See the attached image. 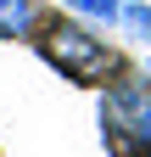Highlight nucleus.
<instances>
[{
	"label": "nucleus",
	"mask_w": 151,
	"mask_h": 157,
	"mask_svg": "<svg viewBox=\"0 0 151 157\" xmlns=\"http://www.w3.org/2000/svg\"><path fill=\"white\" fill-rule=\"evenodd\" d=\"M62 6L67 11H79V17H90V23H118V6H123V0H62Z\"/></svg>",
	"instance_id": "obj_4"
},
{
	"label": "nucleus",
	"mask_w": 151,
	"mask_h": 157,
	"mask_svg": "<svg viewBox=\"0 0 151 157\" xmlns=\"http://www.w3.org/2000/svg\"><path fill=\"white\" fill-rule=\"evenodd\" d=\"M118 28L129 39H140V45H151V0H123L118 6Z\"/></svg>",
	"instance_id": "obj_3"
},
{
	"label": "nucleus",
	"mask_w": 151,
	"mask_h": 157,
	"mask_svg": "<svg viewBox=\"0 0 151 157\" xmlns=\"http://www.w3.org/2000/svg\"><path fill=\"white\" fill-rule=\"evenodd\" d=\"M34 51L67 78V84H84V90H106V78L118 73V51L95 39L84 23L73 17H45L34 23Z\"/></svg>",
	"instance_id": "obj_1"
},
{
	"label": "nucleus",
	"mask_w": 151,
	"mask_h": 157,
	"mask_svg": "<svg viewBox=\"0 0 151 157\" xmlns=\"http://www.w3.org/2000/svg\"><path fill=\"white\" fill-rule=\"evenodd\" d=\"M34 23H39L34 0H0V45H6V39H28Z\"/></svg>",
	"instance_id": "obj_2"
}]
</instances>
